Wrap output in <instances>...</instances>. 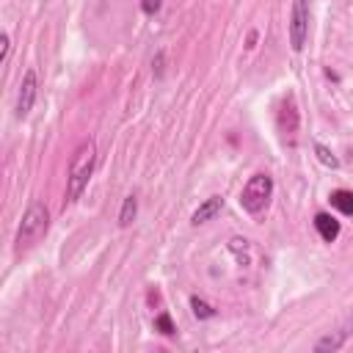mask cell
<instances>
[{"mask_svg": "<svg viewBox=\"0 0 353 353\" xmlns=\"http://www.w3.org/2000/svg\"><path fill=\"white\" fill-rule=\"evenodd\" d=\"M94 163H97V146L94 141H83L69 163V176H66V201H77L83 196V190L88 188V179L94 174Z\"/></svg>", "mask_w": 353, "mask_h": 353, "instance_id": "cell-1", "label": "cell"}, {"mask_svg": "<svg viewBox=\"0 0 353 353\" xmlns=\"http://www.w3.org/2000/svg\"><path fill=\"white\" fill-rule=\"evenodd\" d=\"M47 223H50V212L44 207V201H30V207L25 210L19 226H17V237H14V248L17 251H25L30 248L44 232H47Z\"/></svg>", "mask_w": 353, "mask_h": 353, "instance_id": "cell-2", "label": "cell"}, {"mask_svg": "<svg viewBox=\"0 0 353 353\" xmlns=\"http://www.w3.org/2000/svg\"><path fill=\"white\" fill-rule=\"evenodd\" d=\"M270 196H273V179H270L268 174H254V176L245 182L243 193H240V207H243L248 215H259V212L268 207Z\"/></svg>", "mask_w": 353, "mask_h": 353, "instance_id": "cell-3", "label": "cell"}, {"mask_svg": "<svg viewBox=\"0 0 353 353\" xmlns=\"http://www.w3.org/2000/svg\"><path fill=\"white\" fill-rule=\"evenodd\" d=\"M309 36V0H292V11H290V47L295 52L303 50Z\"/></svg>", "mask_w": 353, "mask_h": 353, "instance_id": "cell-4", "label": "cell"}, {"mask_svg": "<svg viewBox=\"0 0 353 353\" xmlns=\"http://www.w3.org/2000/svg\"><path fill=\"white\" fill-rule=\"evenodd\" d=\"M36 91H39V77H36V69H28L22 74V83H19V91H17V116H28L33 110V102H36Z\"/></svg>", "mask_w": 353, "mask_h": 353, "instance_id": "cell-5", "label": "cell"}, {"mask_svg": "<svg viewBox=\"0 0 353 353\" xmlns=\"http://www.w3.org/2000/svg\"><path fill=\"white\" fill-rule=\"evenodd\" d=\"M221 207H223V199H221V196H210V199H204V201H201V204L193 210L190 223H193V226H199V223L212 221V218L221 212Z\"/></svg>", "mask_w": 353, "mask_h": 353, "instance_id": "cell-6", "label": "cell"}, {"mask_svg": "<svg viewBox=\"0 0 353 353\" xmlns=\"http://www.w3.org/2000/svg\"><path fill=\"white\" fill-rule=\"evenodd\" d=\"M314 229H317L323 243H334L339 237V221L334 215H328V212H317L314 215Z\"/></svg>", "mask_w": 353, "mask_h": 353, "instance_id": "cell-7", "label": "cell"}, {"mask_svg": "<svg viewBox=\"0 0 353 353\" xmlns=\"http://www.w3.org/2000/svg\"><path fill=\"white\" fill-rule=\"evenodd\" d=\"M331 207L339 210L342 215H350V212H353V193L345 190V188L334 190V193H331Z\"/></svg>", "mask_w": 353, "mask_h": 353, "instance_id": "cell-8", "label": "cell"}, {"mask_svg": "<svg viewBox=\"0 0 353 353\" xmlns=\"http://www.w3.org/2000/svg\"><path fill=\"white\" fill-rule=\"evenodd\" d=\"M135 215H138V199L130 193V196L124 199L121 210H119V226H121V229H127V226L135 221Z\"/></svg>", "mask_w": 353, "mask_h": 353, "instance_id": "cell-9", "label": "cell"}, {"mask_svg": "<svg viewBox=\"0 0 353 353\" xmlns=\"http://www.w3.org/2000/svg\"><path fill=\"white\" fill-rule=\"evenodd\" d=\"M345 339H347V331L328 334V336H323V339L314 345V350H317V353H323V350H339V347L345 345Z\"/></svg>", "mask_w": 353, "mask_h": 353, "instance_id": "cell-10", "label": "cell"}, {"mask_svg": "<svg viewBox=\"0 0 353 353\" xmlns=\"http://www.w3.org/2000/svg\"><path fill=\"white\" fill-rule=\"evenodd\" d=\"M154 331H157V334H163V336H174V334H176L174 320H171V314H168V312H160V314L154 317Z\"/></svg>", "mask_w": 353, "mask_h": 353, "instance_id": "cell-11", "label": "cell"}, {"mask_svg": "<svg viewBox=\"0 0 353 353\" xmlns=\"http://www.w3.org/2000/svg\"><path fill=\"white\" fill-rule=\"evenodd\" d=\"M190 309H193V314L199 317V320H210V317H215V309L207 303V301H201V298H190Z\"/></svg>", "mask_w": 353, "mask_h": 353, "instance_id": "cell-12", "label": "cell"}, {"mask_svg": "<svg viewBox=\"0 0 353 353\" xmlns=\"http://www.w3.org/2000/svg\"><path fill=\"white\" fill-rule=\"evenodd\" d=\"M314 154H317V160H320L323 165H328V168H336V165H339V160L334 157V152H331L328 146H323V143H314Z\"/></svg>", "mask_w": 353, "mask_h": 353, "instance_id": "cell-13", "label": "cell"}, {"mask_svg": "<svg viewBox=\"0 0 353 353\" xmlns=\"http://www.w3.org/2000/svg\"><path fill=\"white\" fill-rule=\"evenodd\" d=\"M160 6H163V0H141V11H143V14H149V17H152V14H157V11H160Z\"/></svg>", "mask_w": 353, "mask_h": 353, "instance_id": "cell-14", "label": "cell"}, {"mask_svg": "<svg viewBox=\"0 0 353 353\" xmlns=\"http://www.w3.org/2000/svg\"><path fill=\"white\" fill-rule=\"evenodd\" d=\"M8 50H11V39H8V33H3V30H0V63L6 61Z\"/></svg>", "mask_w": 353, "mask_h": 353, "instance_id": "cell-15", "label": "cell"}, {"mask_svg": "<svg viewBox=\"0 0 353 353\" xmlns=\"http://www.w3.org/2000/svg\"><path fill=\"white\" fill-rule=\"evenodd\" d=\"M152 69H154V77H163V52H157V55H154Z\"/></svg>", "mask_w": 353, "mask_h": 353, "instance_id": "cell-16", "label": "cell"}, {"mask_svg": "<svg viewBox=\"0 0 353 353\" xmlns=\"http://www.w3.org/2000/svg\"><path fill=\"white\" fill-rule=\"evenodd\" d=\"M254 41H256V30L248 33V44H245V47H254Z\"/></svg>", "mask_w": 353, "mask_h": 353, "instance_id": "cell-17", "label": "cell"}]
</instances>
